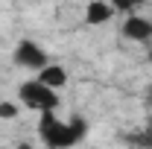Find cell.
Instances as JSON below:
<instances>
[{"instance_id": "obj_1", "label": "cell", "mask_w": 152, "mask_h": 149, "mask_svg": "<svg viewBox=\"0 0 152 149\" xmlns=\"http://www.w3.org/2000/svg\"><path fill=\"white\" fill-rule=\"evenodd\" d=\"M88 123L82 117L61 120L56 114H41L38 117V137L47 149H73L85 140Z\"/></svg>"}, {"instance_id": "obj_2", "label": "cell", "mask_w": 152, "mask_h": 149, "mask_svg": "<svg viewBox=\"0 0 152 149\" xmlns=\"http://www.w3.org/2000/svg\"><path fill=\"white\" fill-rule=\"evenodd\" d=\"M18 102L23 108L35 111L38 117H41V114H56L58 105H61L58 93L53 91V88H47V85H41L38 79H26V82L18 85Z\"/></svg>"}, {"instance_id": "obj_3", "label": "cell", "mask_w": 152, "mask_h": 149, "mask_svg": "<svg viewBox=\"0 0 152 149\" xmlns=\"http://www.w3.org/2000/svg\"><path fill=\"white\" fill-rule=\"evenodd\" d=\"M12 61L18 64L20 70H35V73H41L50 64V53L38 41H32V38H20L18 44H15V50H12Z\"/></svg>"}, {"instance_id": "obj_4", "label": "cell", "mask_w": 152, "mask_h": 149, "mask_svg": "<svg viewBox=\"0 0 152 149\" xmlns=\"http://www.w3.org/2000/svg\"><path fill=\"white\" fill-rule=\"evenodd\" d=\"M120 29H123V38H126V41L152 47V20L146 18V15L129 12V15L123 18V23H120Z\"/></svg>"}, {"instance_id": "obj_5", "label": "cell", "mask_w": 152, "mask_h": 149, "mask_svg": "<svg viewBox=\"0 0 152 149\" xmlns=\"http://www.w3.org/2000/svg\"><path fill=\"white\" fill-rule=\"evenodd\" d=\"M114 15H117V9H114V3H108V0H91L85 6V23H91V26L108 23Z\"/></svg>"}, {"instance_id": "obj_6", "label": "cell", "mask_w": 152, "mask_h": 149, "mask_svg": "<svg viewBox=\"0 0 152 149\" xmlns=\"http://www.w3.org/2000/svg\"><path fill=\"white\" fill-rule=\"evenodd\" d=\"M41 85H47V88H53V91H61L64 85H67V70L61 67V64H56V61H50L41 73L35 76Z\"/></svg>"}, {"instance_id": "obj_7", "label": "cell", "mask_w": 152, "mask_h": 149, "mask_svg": "<svg viewBox=\"0 0 152 149\" xmlns=\"http://www.w3.org/2000/svg\"><path fill=\"white\" fill-rule=\"evenodd\" d=\"M15 117H18V105L0 99V120H15Z\"/></svg>"}, {"instance_id": "obj_8", "label": "cell", "mask_w": 152, "mask_h": 149, "mask_svg": "<svg viewBox=\"0 0 152 149\" xmlns=\"http://www.w3.org/2000/svg\"><path fill=\"white\" fill-rule=\"evenodd\" d=\"M15 149H35V146H32L29 140H20V143H18V146H15Z\"/></svg>"}, {"instance_id": "obj_9", "label": "cell", "mask_w": 152, "mask_h": 149, "mask_svg": "<svg viewBox=\"0 0 152 149\" xmlns=\"http://www.w3.org/2000/svg\"><path fill=\"white\" fill-rule=\"evenodd\" d=\"M146 99H149V102H152V82H149V85H146Z\"/></svg>"}, {"instance_id": "obj_10", "label": "cell", "mask_w": 152, "mask_h": 149, "mask_svg": "<svg viewBox=\"0 0 152 149\" xmlns=\"http://www.w3.org/2000/svg\"><path fill=\"white\" fill-rule=\"evenodd\" d=\"M149 61H152V47H149Z\"/></svg>"}, {"instance_id": "obj_11", "label": "cell", "mask_w": 152, "mask_h": 149, "mask_svg": "<svg viewBox=\"0 0 152 149\" xmlns=\"http://www.w3.org/2000/svg\"><path fill=\"white\" fill-rule=\"evenodd\" d=\"M0 149H6V146H0Z\"/></svg>"}]
</instances>
